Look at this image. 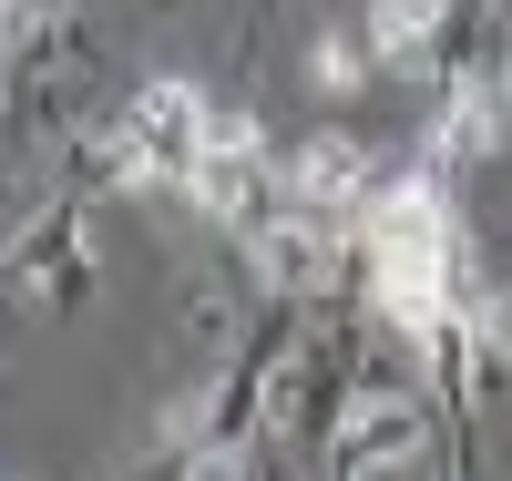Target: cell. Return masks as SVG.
Instances as JSON below:
<instances>
[{
    "label": "cell",
    "instance_id": "obj_1",
    "mask_svg": "<svg viewBox=\"0 0 512 481\" xmlns=\"http://www.w3.org/2000/svg\"><path fill=\"white\" fill-rule=\"evenodd\" d=\"M205 123H216V103H205L195 82H144V93L103 123V154H113L123 185H175L185 195V164L205 154Z\"/></svg>",
    "mask_w": 512,
    "mask_h": 481
},
{
    "label": "cell",
    "instance_id": "obj_2",
    "mask_svg": "<svg viewBox=\"0 0 512 481\" xmlns=\"http://www.w3.org/2000/svg\"><path fill=\"white\" fill-rule=\"evenodd\" d=\"M328 451H338V471H420L431 461V410L400 400V389H369V400H349Z\"/></svg>",
    "mask_w": 512,
    "mask_h": 481
},
{
    "label": "cell",
    "instance_id": "obj_3",
    "mask_svg": "<svg viewBox=\"0 0 512 481\" xmlns=\"http://www.w3.org/2000/svg\"><path fill=\"white\" fill-rule=\"evenodd\" d=\"M441 21H451V0H369V52H379V72H420L431 62V41H441Z\"/></svg>",
    "mask_w": 512,
    "mask_h": 481
},
{
    "label": "cell",
    "instance_id": "obj_4",
    "mask_svg": "<svg viewBox=\"0 0 512 481\" xmlns=\"http://www.w3.org/2000/svg\"><path fill=\"white\" fill-rule=\"evenodd\" d=\"M369 72H379L369 31H318V52H308V93H318V103H349V93H369Z\"/></svg>",
    "mask_w": 512,
    "mask_h": 481
}]
</instances>
